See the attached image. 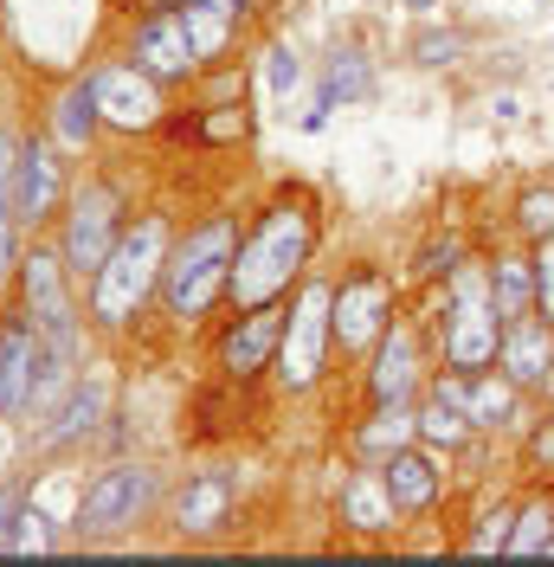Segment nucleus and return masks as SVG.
Returning a JSON list of instances; mask_svg holds the SVG:
<instances>
[{
  "label": "nucleus",
  "mask_w": 554,
  "mask_h": 567,
  "mask_svg": "<svg viewBox=\"0 0 554 567\" xmlns=\"http://www.w3.org/2000/svg\"><path fill=\"white\" fill-rule=\"evenodd\" d=\"M316 251H322V207H316V194L310 187H277L239 233L226 310L284 303V297L316 271Z\"/></svg>",
  "instance_id": "nucleus-1"
},
{
  "label": "nucleus",
  "mask_w": 554,
  "mask_h": 567,
  "mask_svg": "<svg viewBox=\"0 0 554 567\" xmlns=\"http://www.w3.org/2000/svg\"><path fill=\"white\" fill-rule=\"evenodd\" d=\"M174 251V219L168 207H142L123 239L110 246V258L84 278V317L98 336H130L148 303H162V271H168Z\"/></svg>",
  "instance_id": "nucleus-2"
},
{
  "label": "nucleus",
  "mask_w": 554,
  "mask_h": 567,
  "mask_svg": "<svg viewBox=\"0 0 554 567\" xmlns=\"http://www.w3.org/2000/svg\"><path fill=\"white\" fill-rule=\"evenodd\" d=\"M239 213H201L187 233H174L168 271H162V317L174 329H207L226 310L233 290V258H239Z\"/></svg>",
  "instance_id": "nucleus-3"
},
{
  "label": "nucleus",
  "mask_w": 554,
  "mask_h": 567,
  "mask_svg": "<svg viewBox=\"0 0 554 567\" xmlns=\"http://www.w3.org/2000/svg\"><path fill=\"white\" fill-rule=\"evenodd\" d=\"M71 388H78V361L52 354V342L39 336V322L27 317L20 297L0 303V420H45Z\"/></svg>",
  "instance_id": "nucleus-4"
},
{
  "label": "nucleus",
  "mask_w": 554,
  "mask_h": 567,
  "mask_svg": "<svg viewBox=\"0 0 554 567\" xmlns=\"http://www.w3.org/2000/svg\"><path fill=\"white\" fill-rule=\"evenodd\" d=\"M336 361V278H310L284 297V336H277V361H271V388L304 400L329 381Z\"/></svg>",
  "instance_id": "nucleus-5"
},
{
  "label": "nucleus",
  "mask_w": 554,
  "mask_h": 567,
  "mask_svg": "<svg viewBox=\"0 0 554 567\" xmlns=\"http://www.w3.org/2000/svg\"><path fill=\"white\" fill-rule=\"evenodd\" d=\"M162 509V471L142 458H110L91 471V484L78 491V509H71V542L84 548H110L123 535H136L148 516Z\"/></svg>",
  "instance_id": "nucleus-6"
},
{
  "label": "nucleus",
  "mask_w": 554,
  "mask_h": 567,
  "mask_svg": "<svg viewBox=\"0 0 554 567\" xmlns=\"http://www.w3.org/2000/svg\"><path fill=\"white\" fill-rule=\"evenodd\" d=\"M13 297L27 303V317L39 322V336L52 342V354H65V361L84 354V329H91V317H84V303H78V278H71L59 239H45V233L27 239L20 265H13Z\"/></svg>",
  "instance_id": "nucleus-7"
},
{
  "label": "nucleus",
  "mask_w": 554,
  "mask_h": 567,
  "mask_svg": "<svg viewBox=\"0 0 554 567\" xmlns=\"http://www.w3.org/2000/svg\"><path fill=\"white\" fill-rule=\"evenodd\" d=\"M407 317L400 278L387 265H342L336 271V361H368L393 322Z\"/></svg>",
  "instance_id": "nucleus-8"
},
{
  "label": "nucleus",
  "mask_w": 554,
  "mask_h": 567,
  "mask_svg": "<svg viewBox=\"0 0 554 567\" xmlns=\"http://www.w3.org/2000/svg\"><path fill=\"white\" fill-rule=\"evenodd\" d=\"M123 226H130V200H123V187L110 175H84L71 181L65 194V213H59V226H52V239L65 251L71 278L84 284L98 265L110 258V246L123 239Z\"/></svg>",
  "instance_id": "nucleus-9"
},
{
  "label": "nucleus",
  "mask_w": 554,
  "mask_h": 567,
  "mask_svg": "<svg viewBox=\"0 0 554 567\" xmlns=\"http://www.w3.org/2000/svg\"><path fill=\"white\" fill-rule=\"evenodd\" d=\"M91 91H98L104 130H116V136H162V123H168V84L148 78L136 59L91 65Z\"/></svg>",
  "instance_id": "nucleus-10"
},
{
  "label": "nucleus",
  "mask_w": 554,
  "mask_h": 567,
  "mask_svg": "<svg viewBox=\"0 0 554 567\" xmlns=\"http://www.w3.org/2000/svg\"><path fill=\"white\" fill-rule=\"evenodd\" d=\"M425 393L451 400L464 420L478 425V439H490V432H516L522 413H529V393H522L503 368H478V374H464V368H432Z\"/></svg>",
  "instance_id": "nucleus-11"
},
{
  "label": "nucleus",
  "mask_w": 554,
  "mask_h": 567,
  "mask_svg": "<svg viewBox=\"0 0 554 567\" xmlns=\"http://www.w3.org/2000/svg\"><path fill=\"white\" fill-rule=\"evenodd\" d=\"M432 368H439V354L425 349V322L400 317L375 342V354L361 361V393L368 400H419L425 381H432Z\"/></svg>",
  "instance_id": "nucleus-12"
},
{
  "label": "nucleus",
  "mask_w": 554,
  "mask_h": 567,
  "mask_svg": "<svg viewBox=\"0 0 554 567\" xmlns=\"http://www.w3.org/2000/svg\"><path fill=\"white\" fill-rule=\"evenodd\" d=\"M130 59H136L148 78H162L168 91H194V78L207 71L201 45H194L187 20H181V0H162V7L142 13L136 33H130Z\"/></svg>",
  "instance_id": "nucleus-13"
},
{
  "label": "nucleus",
  "mask_w": 554,
  "mask_h": 567,
  "mask_svg": "<svg viewBox=\"0 0 554 567\" xmlns=\"http://www.w3.org/2000/svg\"><path fill=\"white\" fill-rule=\"evenodd\" d=\"M65 194H71V162H65V148L45 136V123H39L20 142V175H13V213H20V226L27 233L59 226Z\"/></svg>",
  "instance_id": "nucleus-14"
},
{
  "label": "nucleus",
  "mask_w": 554,
  "mask_h": 567,
  "mask_svg": "<svg viewBox=\"0 0 554 567\" xmlns=\"http://www.w3.org/2000/svg\"><path fill=\"white\" fill-rule=\"evenodd\" d=\"M239 523V477L226 464L187 471L168 496V535L174 542H219Z\"/></svg>",
  "instance_id": "nucleus-15"
},
{
  "label": "nucleus",
  "mask_w": 554,
  "mask_h": 567,
  "mask_svg": "<svg viewBox=\"0 0 554 567\" xmlns=\"http://www.w3.org/2000/svg\"><path fill=\"white\" fill-rule=\"evenodd\" d=\"M277 336H284V303L233 310L226 329L213 336V374H219V381H233V388H252L258 374H271Z\"/></svg>",
  "instance_id": "nucleus-16"
},
{
  "label": "nucleus",
  "mask_w": 554,
  "mask_h": 567,
  "mask_svg": "<svg viewBox=\"0 0 554 567\" xmlns=\"http://www.w3.org/2000/svg\"><path fill=\"white\" fill-rule=\"evenodd\" d=\"M336 523H342V535H355V542H393V535L407 529V516H400V503L387 491L381 464L355 458V471H348L342 491H336Z\"/></svg>",
  "instance_id": "nucleus-17"
},
{
  "label": "nucleus",
  "mask_w": 554,
  "mask_h": 567,
  "mask_svg": "<svg viewBox=\"0 0 554 567\" xmlns=\"http://www.w3.org/2000/svg\"><path fill=\"white\" fill-rule=\"evenodd\" d=\"M496 368L516 381L529 400H548L554 393V322L542 310L503 322V349H496Z\"/></svg>",
  "instance_id": "nucleus-18"
},
{
  "label": "nucleus",
  "mask_w": 554,
  "mask_h": 567,
  "mask_svg": "<svg viewBox=\"0 0 554 567\" xmlns=\"http://www.w3.org/2000/svg\"><path fill=\"white\" fill-rule=\"evenodd\" d=\"M381 471H387V491H393V503H400L407 523L432 516V509L445 503V484H451V458L445 452H432V445H419L413 439V445H400Z\"/></svg>",
  "instance_id": "nucleus-19"
},
{
  "label": "nucleus",
  "mask_w": 554,
  "mask_h": 567,
  "mask_svg": "<svg viewBox=\"0 0 554 567\" xmlns=\"http://www.w3.org/2000/svg\"><path fill=\"white\" fill-rule=\"evenodd\" d=\"M110 420V388L104 381H78V388L45 413V420H33V452H71V445H84V439H98Z\"/></svg>",
  "instance_id": "nucleus-20"
},
{
  "label": "nucleus",
  "mask_w": 554,
  "mask_h": 567,
  "mask_svg": "<svg viewBox=\"0 0 554 567\" xmlns=\"http://www.w3.org/2000/svg\"><path fill=\"white\" fill-rule=\"evenodd\" d=\"M413 439H419V400H368V413L348 425V452L361 464H387Z\"/></svg>",
  "instance_id": "nucleus-21"
},
{
  "label": "nucleus",
  "mask_w": 554,
  "mask_h": 567,
  "mask_svg": "<svg viewBox=\"0 0 554 567\" xmlns=\"http://www.w3.org/2000/svg\"><path fill=\"white\" fill-rule=\"evenodd\" d=\"M368 97H375V59H368L361 45H336V52L322 59V84H316V104L304 110V130L316 136L336 104H368Z\"/></svg>",
  "instance_id": "nucleus-22"
},
{
  "label": "nucleus",
  "mask_w": 554,
  "mask_h": 567,
  "mask_svg": "<svg viewBox=\"0 0 554 567\" xmlns=\"http://www.w3.org/2000/svg\"><path fill=\"white\" fill-rule=\"evenodd\" d=\"M104 130V116H98V91H91V71L84 78H71L52 91V104H45V136L59 142L65 155H84L91 142Z\"/></svg>",
  "instance_id": "nucleus-23"
},
{
  "label": "nucleus",
  "mask_w": 554,
  "mask_h": 567,
  "mask_svg": "<svg viewBox=\"0 0 554 567\" xmlns=\"http://www.w3.org/2000/svg\"><path fill=\"white\" fill-rule=\"evenodd\" d=\"M490 303H496L503 322H516L535 310V251L522 246V239L490 251Z\"/></svg>",
  "instance_id": "nucleus-24"
},
{
  "label": "nucleus",
  "mask_w": 554,
  "mask_h": 567,
  "mask_svg": "<svg viewBox=\"0 0 554 567\" xmlns=\"http://www.w3.org/2000/svg\"><path fill=\"white\" fill-rule=\"evenodd\" d=\"M419 445H432V452L458 458V452H471V445H478V425L464 420L451 400H439V393H419Z\"/></svg>",
  "instance_id": "nucleus-25"
},
{
  "label": "nucleus",
  "mask_w": 554,
  "mask_h": 567,
  "mask_svg": "<svg viewBox=\"0 0 554 567\" xmlns=\"http://www.w3.org/2000/svg\"><path fill=\"white\" fill-rule=\"evenodd\" d=\"M181 20H187V33H194V45H201V59H207V65L233 59L245 20H233L226 7H207V0H181Z\"/></svg>",
  "instance_id": "nucleus-26"
},
{
  "label": "nucleus",
  "mask_w": 554,
  "mask_h": 567,
  "mask_svg": "<svg viewBox=\"0 0 554 567\" xmlns=\"http://www.w3.org/2000/svg\"><path fill=\"white\" fill-rule=\"evenodd\" d=\"M516 503H522V496H496V503H484V509L471 516V529L458 535V555H478V561H490V555H510Z\"/></svg>",
  "instance_id": "nucleus-27"
},
{
  "label": "nucleus",
  "mask_w": 554,
  "mask_h": 567,
  "mask_svg": "<svg viewBox=\"0 0 554 567\" xmlns=\"http://www.w3.org/2000/svg\"><path fill=\"white\" fill-rule=\"evenodd\" d=\"M510 555L516 561H535V555H554V484L516 503V529H510Z\"/></svg>",
  "instance_id": "nucleus-28"
},
{
  "label": "nucleus",
  "mask_w": 554,
  "mask_h": 567,
  "mask_svg": "<svg viewBox=\"0 0 554 567\" xmlns=\"http://www.w3.org/2000/svg\"><path fill=\"white\" fill-rule=\"evenodd\" d=\"M510 233H516L522 246H535V239H554V175L529 181L516 200H510Z\"/></svg>",
  "instance_id": "nucleus-29"
},
{
  "label": "nucleus",
  "mask_w": 554,
  "mask_h": 567,
  "mask_svg": "<svg viewBox=\"0 0 554 567\" xmlns=\"http://www.w3.org/2000/svg\"><path fill=\"white\" fill-rule=\"evenodd\" d=\"M464 52H471V39L458 33V27H419L407 39V65L413 71H451Z\"/></svg>",
  "instance_id": "nucleus-30"
},
{
  "label": "nucleus",
  "mask_w": 554,
  "mask_h": 567,
  "mask_svg": "<svg viewBox=\"0 0 554 567\" xmlns=\"http://www.w3.org/2000/svg\"><path fill=\"white\" fill-rule=\"evenodd\" d=\"M464 258H471V239L439 226V233H432V239H425V246L413 251V278H419V284H445L451 271L464 265Z\"/></svg>",
  "instance_id": "nucleus-31"
},
{
  "label": "nucleus",
  "mask_w": 554,
  "mask_h": 567,
  "mask_svg": "<svg viewBox=\"0 0 554 567\" xmlns=\"http://www.w3.org/2000/svg\"><path fill=\"white\" fill-rule=\"evenodd\" d=\"M194 104H245V65L239 59H219L194 78Z\"/></svg>",
  "instance_id": "nucleus-32"
},
{
  "label": "nucleus",
  "mask_w": 554,
  "mask_h": 567,
  "mask_svg": "<svg viewBox=\"0 0 554 567\" xmlns=\"http://www.w3.org/2000/svg\"><path fill=\"white\" fill-rule=\"evenodd\" d=\"M59 542H71V529H52V516H45L33 496H27V509H20V529H13V555H52Z\"/></svg>",
  "instance_id": "nucleus-33"
},
{
  "label": "nucleus",
  "mask_w": 554,
  "mask_h": 567,
  "mask_svg": "<svg viewBox=\"0 0 554 567\" xmlns=\"http://www.w3.org/2000/svg\"><path fill=\"white\" fill-rule=\"evenodd\" d=\"M522 471L535 484H554V406H548V420H535L522 432Z\"/></svg>",
  "instance_id": "nucleus-34"
},
{
  "label": "nucleus",
  "mask_w": 554,
  "mask_h": 567,
  "mask_svg": "<svg viewBox=\"0 0 554 567\" xmlns=\"http://www.w3.org/2000/svg\"><path fill=\"white\" fill-rule=\"evenodd\" d=\"M265 84H271V97H290L304 84V65H297L290 45H265Z\"/></svg>",
  "instance_id": "nucleus-35"
},
{
  "label": "nucleus",
  "mask_w": 554,
  "mask_h": 567,
  "mask_svg": "<svg viewBox=\"0 0 554 567\" xmlns=\"http://www.w3.org/2000/svg\"><path fill=\"white\" fill-rule=\"evenodd\" d=\"M27 496H33V484H27V477L0 484V555H13V529H20V509H27Z\"/></svg>",
  "instance_id": "nucleus-36"
},
{
  "label": "nucleus",
  "mask_w": 554,
  "mask_h": 567,
  "mask_svg": "<svg viewBox=\"0 0 554 567\" xmlns=\"http://www.w3.org/2000/svg\"><path fill=\"white\" fill-rule=\"evenodd\" d=\"M535 310L554 322V239H535Z\"/></svg>",
  "instance_id": "nucleus-37"
},
{
  "label": "nucleus",
  "mask_w": 554,
  "mask_h": 567,
  "mask_svg": "<svg viewBox=\"0 0 554 567\" xmlns=\"http://www.w3.org/2000/svg\"><path fill=\"white\" fill-rule=\"evenodd\" d=\"M20 142H27V130H7V123H0V200H13V175H20Z\"/></svg>",
  "instance_id": "nucleus-38"
},
{
  "label": "nucleus",
  "mask_w": 554,
  "mask_h": 567,
  "mask_svg": "<svg viewBox=\"0 0 554 567\" xmlns=\"http://www.w3.org/2000/svg\"><path fill=\"white\" fill-rule=\"evenodd\" d=\"M207 7H226L233 20H252V13H258V0H207Z\"/></svg>",
  "instance_id": "nucleus-39"
},
{
  "label": "nucleus",
  "mask_w": 554,
  "mask_h": 567,
  "mask_svg": "<svg viewBox=\"0 0 554 567\" xmlns=\"http://www.w3.org/2000/svg\"><path fill=\"white\" fill-rule=\"evenodd\" d=\"M393 7H413V13H425V7H439V0H393Z\"/></svg>",
  "instance_id": "nucleus-40"
},
{
  "label": "nucleus",
  "mask_w": 554,
  "mask_h": 567,
  "mask_svg": "<svg viewBox=\"0 0 554 567\" xmlns=\"http://www.w3.org/2000/svg\"><path fill=\"white\" fill-rule=\"evenodd\" d=\"M548 52H554V39H548Z\"/></svg>",
  "instance_id": "nucleus-41"
},
{
  "label": "nucleus",
  "mask_w": 554,
  "mask_h": 567,
  "mask_svg": "<svg viewBox=\"0 0 554 567\" xmlns=\"http://www.w3.org/2000/svg\"><path fill=\"white\" fill-rule=\"evenodd\" d=\"M548 406H554V393H548Z\"/></svg>",
  "instance_id": "nucleus-42"
}]
</instances>
